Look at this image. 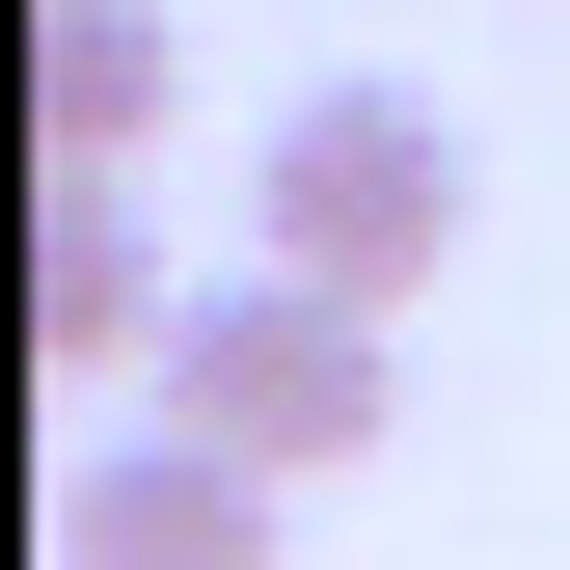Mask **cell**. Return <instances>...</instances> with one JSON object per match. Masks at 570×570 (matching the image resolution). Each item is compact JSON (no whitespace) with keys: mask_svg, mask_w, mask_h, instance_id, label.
Wrapping results in <instances>:
<instances>
[{"mask_svg":"<svg viewBox=\"0 0 570 570\" xmlns=\"http://www.w3.org/2000/svg\"><path fill=\"white\" fill-rule=\"evenodd\" d=\"M462 109L435 82H299V109H272L245 136V245L272 272H353V299H435V272H462Z\"/></svg>","mask_w":570,"mask_h":570,"instance_id":"1","label":"cell"},{"mask_svg":"<svg viewBox=\"0 0 570 570\" xmlns=\"http://www.w3.org/2000/svg\"><path fill=\"white\" fill-rule=\"evenodd\" d=\"M381 326H407V299H353V272H272V245H245L218 299L164 326V407H190V435H245L272 489H326V462L407 407V353H381Z\"/></svg>","mask_w":570,"mask_h":570,"instance_id":"2","label":"cell"},{"mask_svg":"<svg viewBox=\"0 0 570 570\" xmlns=\"http://www.w3.org/2000/svg\"><path fill=\"white\" fill-rule=\"evenodd\" d=\"M55 570H272V462L164 407V435H109L82 489H55Z\"/></svg>","mask_w":570,"mask_h":570,"instance_id":"3","label":"cell"},{"mask_svg":"<svg viewBox=\"0 0 570 570\" xmlns=\"http://www.w3.org/2000/svg\"><path fill=\"white\" fill-rule=\"evenodd\" d=\"M164 326L190 299H164V245H136V164H55L28 190V353H55V381H136Z\"/></svg>","mask_w":570,"mask_h":570,"instance_id":"4","label":"cell"},{"mask_svg":"<svg viewBox=\"0 0 570 570\" xmlns=\"http://www.w3.org/2000/svg\"><path fill=\"white\" fill-rule=\"evenodd\" d=\"M164 109H190V28H164V0H28V136H55V164H136Z\"/></svg>","mask_w":570,"mask_h":570,"instance_id":"5","label":"cell"}]
</instances>
